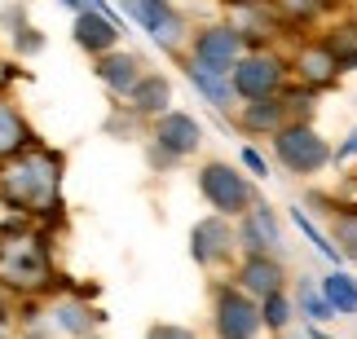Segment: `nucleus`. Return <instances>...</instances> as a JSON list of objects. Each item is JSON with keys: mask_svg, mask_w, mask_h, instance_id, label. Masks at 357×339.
Returning a JSON list of instances; mask_svg holds the SVG:
<instances>
[{"mask_svg": "<svg viewBox=\"0 0 357 339\" xmlns=\"http://www.w3.org/2000/svg\"><path fill=\"white\" fill-rule=\"evenodd\" d=\"M287 9H291V13H318L322 0H287Z\"/></svg>", "mask_w": 357, "mask_h": 339, "instance_id": "nucleus-27", "label": "nucleus"}, {"mask_svg": "<svg viewBox=\"0 0 357 339\" xmlns=\"http://www.w3.org/2000/svg\"><path fill=\"white\" fill-rule=\"evenodd\" d=\"M278 84H282V66L273 58H243L234 71V88L252 102H265Z\"/></svg>", "mask_w": 357, "mask_h": 339, "instance_id": "nucleus-5", "label": "nucleus"}, {"mask_svg": "<svg viewBox=\"0 0 357 339\" xmlns=\"http://www.w3.org/2000/svg\"><path fill=\"white\" fill-rule=\"evenodd\" d=\"M155 137H159V145L168 155H190L199 145V137H203V128H199V119L195 115H181V111H168L159 119V128H155Z\"/></svg>", "mask_w": 357, "mask_h": 339, "instance_id": "nucleus-7", "label": "nucleus"}, {"mask_svg": "<svg viewBox=\"0 0 357 339\" xmlns=\"http://www.w3.org/2000/svg\"><path fill=\"white\" fill-rule=\"evenodd\" d=\"M238 49H243V36L238 31H229V26H212V31L199 36L195 58L216 62V66H229V62H238Z\"/></svg>", "mask_w": 357, "mask_h": 339, "instance_id": "nucleus-8", "label": "nucleus"}, {"mask_svg": "<svg viewBox=\"0 0 357 339\" xmlns=\"http://www.w3.org/2000/svg\"><path fill=\"white\" fill-rule=\"evenodd\" d=\"M128 13L163 45H176V36H181V18L172 13L168 0H128Z\"/></svg>", "mask_w": 357, "mask_h": 339, "instance_id": "nucleus-6", "label": "nucleus"}, {"mask_svg": "<svg viewBox=\"0 0 357 339\" xmlns=\"http://www.w3.org/2000/svg\"><path fill=\"white\" fill-rule=\"evenodd\" d=\"M243 242H247V247H252L256 255L278 247V221H273V212H269V207H256V212H252V221L243 225Z\"/></svg>", "mask_w": 357, "mask_h": 339, "instance_id": "nucleus-13", "label": "nucleus"}, {"mask_svg": "<svg viewBox=\"0 0 357 339\" xmlns=\"http://www.w3.org/2000/svg\"><path fill=\"white\" fill-rule=\"evenodd\" d=\"M22 49L36 53V49H40V36H36V31H22Z\"/></svg>", "mask_w": 357, "mask_h": 339, "instance_id": "nucleus-29", "label": "nucleus"}, {"mask_svg": "<svg viewBox=\"0 0 357 339\" xmlns=\"http://www.w3.org/2000/svg\"><path fill=\"white\" fill-rule=\"evenodd\" d=\"M326 49L335 53V62H357V26H340Z\"/></svg>", "mask_w": 357, "mask_h": 339, "instance_id": "nucleus-20", "label": "nucleus"}, {"mask_svg": "<svg viewBox=\"0 0 357 339\" xmlns=\"http://www.w3.org/2000/svg\"><path fill=\"white\" fill-rule=\"evenodd\" d=\"M305 308H309V317H318V322L335 313V308H331V300H318V295H313L309 287H305Z\"/></svg>", "mask_w": 357, "mask_h": 339, "instance_id": "nucleus-25", "label": "nucleus"}, {"mask_svg": "<svg viewBox=\"0 0 357 339\" xmlns=\"http://www.w3.org/2000/svg\"><path fill=\"white\" fill-rule=\"evenodd\" d=\"M58 326H62V331H71V335H79V331L89 326L84 308H75V304H62V308H58Z\"/></svg>", "mask_w": 357, "mask_h": 339, "instance_id": "nucleus-24", "label": "nucleus"}, {"mask_svg": "<svg viewBox=\"0 0 357 339\" xmlns=\"http://www.w3.org/2000/svg\"><path fill=\"white\" fill-rule=\"evenodd\" d=\"M243 164H247V168H252L256 176H265V172H269V168H265V159H260L256 150H243Z\"/></svg>", "mask_w": 357, "mask_h": 339, "instance_id": "nucleus-28", "label": "nucleus"}, {"mask_svg": "<svg viewBox=\"0 0 357 339\" xmlns=\"http://www.w3.org/2000/svg\"><path fill=\"white\" fill-rule=\"evenodd\" d=\"M335 238H340V247H344V251L353 255V260H357V216H340Z\"/></svg>", "mask_w": 357, "mask_h": 339, "instance_id": "nucleus-23", "label": "nucleus"}, {"mask_svg": "<svg viewBox=\"0 0 357 339\" xmlns=\"http://www.w3.org/2000/svg\"><path fill=\"white\" fill-rule=\"evenodd\" d=\"M98 75H102L115 93H132L137 84H142V75H137V58H128V53H115V58H106V62L98 66Z\"/></svg>", "mask_w": 357, "mask_h": 339, "instance_id": "nucleus-14", "label": "nucleus"}, {"mask_svg": "<svg viewBox=\"0 0 357 339\" xmlns=\"http://www.w3.org/2000/svg\"><path fill=\"white\" fill-rule=\"evenodd\" d=\"M322 291H326V300H331L335 313H357V282L349 274H331L322 282Z\"/></svg>", "mask_w": 357, "mask_h": 339, "instance_id": "nucleus-16", "label": "nucleus"}, {"mask_svg": "<svg viewBox=\"0 0 357 339\" xmlns=\"http://www.w3.org/2000/svg\"><path fill=\"white\" fill-rule=\"evenodd\" d=\"M75 40H79V49H89V53H106L115 45V22L106 18V13H79Z\"/></svg>", "mask_w": 357, "mask_h": 339, "instance_id": "nucleus-10", "label": "nucleus"}, {"mask_svg": "<svg viewBox=\"0 0 357 339\" xmlns=\"http://www.w3.org/2000/svg\"><path fill=\"white\" fill-rule=\"evenodd\" d=\"M9 194L26 203V207H49L58 198V164L49 155H26L18 168L9 172Z\"/></svg>", "mask_w": 357, "mask_h": 339, "instance_id": "nucleus-1", "label": "nucleus"}, {"mask_svg": "<svg viewBox=\"0 0 357 339\" xmlns=\"http://www.w3.org/2000/svg\"><path fill=\"white\" fill-rule=\"evenodd\" d=\"M260 317H265V326L282 331V326H287V317H291V304H287L282 295H269V300H265V313H260Z\"/></svg>", "mask_w": 357, "mask_h": 339, "instance_id": "nucleus-22", "label": "nucleus"}, {"mask_svg": "<svg viewBox=\"0 0 357 339\" xmlns=\"http://www.w3.org/2000/svg\"><path fill=\"white\" fill-rule=\"evenodd\" d=\"M243 287L252 291V295H278V287H282V269L273 265V260H265V255H252V260L243 265Z\"/></svg>", "mask_w": 357, "mask_h": 339, "instance_id": "nucleus-12", "label": "nucleus"}, {"mask_svg": "<svg viewBox=\"0 0 357 339\" xmlns=\"http://www.w3.org/2000/svg\"><path fill=\"white\" fill-rule=\"evenodd\" d=\"M335 66H340V62H335L331 49H309L305 58H300V71H305L309 84H326V79L335 75Z\"/></svg>", "mask_w": 357, "mask_h": 339, "instance_id": "nucleus-17", "label": "nucleus"}, {"mask_svg": "<svg viewBox=\"0 0 357 339\" xmlns=\"http://www.w3.org/2000/svg\"><path fill=\"white\" fill-rule=\"evenodd\" d=\"M199 185H203V198H208L216 212H243L247 203H252V185L225 164H208L199 176Z\"/></svg>", "mask_w": 357, "mask_h": 339, "instance_id": "nucleus-2", "label": "nucleus"}, {"mask_svg": "<svg viewBox=\"0 0 357 339\" xmlns=\"http://www.w3.org/2000/svg\"><path fill=\"white\" fill-rule=\"evenodd\" d=\"M190 79H195V84L208 93L216 106H229V66H216V62L195 58V62H190Z\"/></svg>", "mask_w": 357, "mask_h": 339, "instance_id": "nucleus-11", "label": "nucleus"}, {"mask_svg": "<svg viewBox=\"0 0 357 339\" xmlns=\"http://www.w3.org/2000/svg\"><path fill=\"white\" fill-rule=\"evenodd\" d=\"M132 106L142 115H159L163 106H168V79H159V75H146L142 84L132 88Z\"/></svg>", "mask_w": 357, "mask_h": 339, "instance_id": "nucleus-15", "label": "nucleus"}, {"mask_svg": "<svg viewBox=\"0 0 357 339\" xmlns=\"http://www.w3.org/2000/svg\"><path fill=\"white\" fill-rule=\"evenodd\" d=\"M247 128H278V106H273L269 97L265 102H252V111H247Z\"/></svg>", "mask_w": 357, "mask_h": 339, "instance_id": "nucleus-21", "label": "nucleus"}, {"mask_svg": "<svg viewBox=\"0 0 357 339\" xmlns=\"http://www.w3.org/2000/svg\"><path fill=\"white\" fill-rule=\"evenodd\" d=\"M22 141H26V128H22V119L13 115L5 102H0V155H13V150H22Z\"/></svg>", "mask_w": 357, "mask_h": 339, "instance_id": "nucleus-18", "label": "nucleus"}, {"mask_svg": "<svg viewBox=\"0 0 357 339\" xmlns=\"http://www.w3.org/2000/svg\"><path fill=\"white\" fill-rule=\"evenodd\" d=\"M225 247H229V225L225 221H199L195 234H190V251H195V260H203V265L221 260Z\"/></svg>", "mask_w": 357, "mask_h": 339, "instance_id": "nucleus-9", "label": "nucleus"}, {"mask_svg": "<svg viewBox=\"0 0 357 339\" xmlns=\"http://www.w3.org/2000/svg\"><path fill=\"white\" fill-rule=\"evenodd\" d=\"M309 339H326V335H322V331H309Z\"/></svg>", "mask_w": 357, "mask_h": 339, "instance_id": "nucleus-31", "label": "nucleus"}, {"mask_svg": "<svg viewBox=\"0 0 357 339\" xmlns=\"http://www.w3.org/2000/svg\"><path fill=\"white\" fill-rule=\"evenodd\" d=\"M278 159L291 172H318L331 155H326V141L318 137V132L305 128V124H296V128L278 132Z\"/></svg>", "mask_w": 357, "mask_h": 339, "instance_id": "nucleus-3", "label": "nucleus"}, {"mask_svg": "<svg viewBox=\"0 0 357 339\" xmlns=\"http://www.w3.org/2000/svg\"><path fill=\"white\" fill-rule=\"evenodd\" d=\"M349 155H357V132H353L344 145H340V155H335V159H349Z\"/></svg>", "mask_w": 357, "mask_h": 339, "instance_id": "nucleus-30", "label": "nucleus"}, {"mask_svg": "<svg viewBox=\"0 0 357 339\" xmlns=\"http://www.w3.org/2000/svg\"><path fill=\"white\" fill-rule=\"evenodd\" d=\"M234 5H247V0H234Z\"/></svg>", "mask_w": 357, "mask_h": 339, "instance_id": "nucleus-32", "label": "nucleus"}, {"mask_svg": "<svg viewBox=\"0 0 357 339\" xmlns=\"http://www.w3.org/2000/svg\"><path fill=\"white\" fill-rule=\"evenodd\" d=\"M150 339H195V331H185V326H155Z\"/></svg>", "mask_w": 357, "mask_h": 339, "instance_id": "nucleus-26", "label": "nucleus"}, {"mask_svg": "<svg viewBox=\"0 0 357 339\" xmlns=\"http://www.w3.org/2000/svg\"><path fill=\"white\" fill-rule=\"evenodd\" d=\"M291 221L300 225V234H305V238L313 242V247H318V251L326 255V260H340V247H331V242H326V238L318 234V225H313V221H309V216H305V212H300V207L291 212Z\"/></svg>", "mask_w": 357, "mask_h": 339, "instance_id": "nucleus-19", "label": "nucleus"}, {"mask_svg": "<svg viewBox=\"0 0 357 339\" xmlns=\"http://www.w3.org/2000/svg\"><path fill=\"white\" fill-rule=\"evenodd\" d=\"M260 322H265L260 308L238 291H225L216 300V331H221V339H252Z\"/></svg>", "mask_w": 357, "mask_h": 339, "instance_id": "nucleus-4", "label": "nucleus"}]
</instances>
